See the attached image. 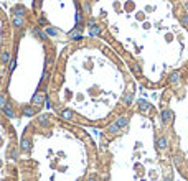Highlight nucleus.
Instances as JSON below:
<instances>
[{"label":"nucleus","mask_w":188,"mask_h":181,"mask_svg":"<svg viewBox=\"0 0 188 181\" xmlns=\"http://www.w3.org/2000/svg\"><path fill=\"white\" fill-rule=\"evenodd\" d=\"M132 100H134V91L129 89L124 96H122V104H124L125 107H130L132 106Z\"/></svg>","instance_id":"nucleus-7"},{"label":"nucleus","mask_w":188,"mask_h":181,"mask_svg":"<svg viewBox=\"0 0 188 181\" xmlns=\"http://www.w3.org/2000/svg\"><path fill=\"white\" fill-rule=\"evenodd\" d=\"M137 107H139V110H140V112H149V110H150V104L147 102L145 99H140V100H139V102H137Z\"/></svg>","instance_id":"nucleus-10"},{"label":"nucleus","mask_w":188,"mask_h":181,"mask_svg":"<svg viewBox=\"0 0 188 181\" xmlns=\"http://www.w3.org/2000/svg\"><path fill=\"white\" fill-rule=\"evenodd\" d=\"M86 181H99V178H97L96 175H92V176H89V178L86 179Z\"/></svg>","instance_id":"nucleus-15"},{"label":"nucleus","mask_w":188,"mask_h":181,"mask_svg":"<svg viewBox=\"0 0 188 181\" xmlns=\"http://www.w3.org/2000/svg\"><path fill=\"white\" fill-rule=\"evenodd\" d=\"M180 23H182L183 26H186V28H188V13L180 15Z\"/></svg>","instance_id":"nucleus-12"},{"label":"nucleus","mask_w":188,"mask_h":181,"mask_svg":"<svg viewBox=\"0 0 188 181\" xmlns=\"http://www.w3.org/2000/svg\"><path fill=\"white\" fill-rule=\"evenodd\" d=\"M160 120L163 125H167V124H172L173 122V112L170 110V109H163L160 112Z\"/></svg>","instance_id":"nucleus-4"},{"label":"nucleus","mask_w":188,"mask_h":181,"mask_svg":"<svg viewBox=\"0 0 188 181\" xmlns=\"http://www.w3.org/2000/svg\"><path fill=\"white\" fill-rule=\"evenodd\" d=\"M130 68H132V71L136 72V74H140V68H139V66H136V64H132Z\"/></svg>","instance_id":"nucleus-13"},{"label":"nucleus","mask_w":188,"mask_h":181,"mask_svg":"<svg viewBox=\"0 0 188 181\" xmlns=\"http://www.w3.org/2000/svg\"><path fill=\"white\" fill-rule=\"evenodd\" d=\"M129 115L127 114H122V115H119V117H117V120H116V124L117 125H119V128H125L129 125Z\"/></svg>","instance_id":"nucleus-8"},{"label":"nucleus","mask_w":188,"mask_h":181,"mask_svg":"<svg viewBox=\"0 0 188 181\" xmlns=\"http://www.w3.org/2000/svg\"><path fill=\"white\" fill-rule=\"evenodd\" d=\"M89 30V36H97V35H101V31H103V28H101V25H94V26H91V28H88Z\"/></svg>","instance_id":"nucleus-11"},{"label":"nucleus","mask_w":188,"mask_h":181,"mask_svg":"<svg viewBox=\"0 0 188 181\" xmlns=\"http://www.w3.org/2000/svg\"><path fill=\"white\" fill-rule=\"evenodd\" d=\"M74 117H76V114H74L73 109L61 107V110H60V119L61 120H64V122H71V120H74Z\"/></svg>","instance_id":"nucleus-2"},{"label":"nucleus","mask_w":188,"mask_h":181,"mask_svg":"<svg viewBox=\"0 0 188 181\" xmlns=\"http://www.w3.org/2000/svg\"><path fill=\"white\" fill-rule=\"evenodd\" d=\"M180 79H182V74H180V71H173V72L168 76V82H170V84H178Z\"/></svg>","instance_id":"nucleus-9"},{"label":"nucleus","mask_w":188,"mask_h":181,"mask_svg":"<svg viewBox=\"0 0 188 181\" xmlns=\"http://www.w3.org/2000/svg\"><path fill=\"white\" fill-rule=\"evenodd\" d=\"M31 150V138L27 135L22 137V140H20V151H23V153H30Z\"/></svg>","instance_id":"nucleus-3"},{"label":"nucleus","mask_w":188,"mask_h":181,"mask_svg":"<svg viewBox=\"0 0 188 181\" xmlns=\"http://www.w3.org/2000/svg\"><path fill=\"white\" fill-rule=\"evenodd\" d=\"M173 162H175V165H180L182 163V156H173Z\"/></svg>","instance_id":"nucleus-14"},{"label":"nucleus","mask_w":188,"mask_h":181,"mask_svg":"<svg viewBox=\"0 0 188 181\" xmlns=\"http://www.w3.org/2000/svg\"><path fill=\"white\" fill-rule=\"evenodd\" d=\"M167 148H168V137H165V135L157 137V150L163 151V150H167Z\"/></svg>","instance_id":"nucleus-5"},{"label":"nucleus","mask_w":188,"mask_h":181,"mask_svg":"<svg viewBox=\"0 0 188 181\" xmlns=\"http://www.w3.org/2000/svg\"><path fill=\"white\" fill-rule=\"evenodd\" d=\"M163 181H172V175H167L165 178H163Z\"/></svg>","instance_id":"nucleus-16"},{"label":"nucleus","mask_w":188,"mask_h":181,"mask_svg":"<svg viewBox=\"0 0 188 181\" xmlns=\"http://www.w3.org/2000/svg\"><path fill=\"white\" fill-rule=\"evenodd\" d=\"M185 10L188 12V0H186V2H185Z\"/></svg>","instance_id":"nucleus-17"},{"label":"nucleus","mask_w":188,"mask_h":181,"mask_svg":"<svg viewBox=\"0 0 188 181\" xmlns=\"http://www.w3.org/2000/svg\"><path fill=\"white\" fill-rule=\"evenodd\" d=\"M13 18L12 12L0 3V87L5 81V72H9V63L13 51Z\"/></svg>","instance_id":"nucleus-1"},{"label":"nucleus","mask_w":188,"mask_h":181,"mask_svg":"<svg viewBox=\"0 0 188 181\" xmlns=\"http://www.w3.org/2000/svg\"><path fill=\"white\" fill-rule=\"evenodd\" d=\"M121 130L122 128H119V125H117L116 122H112V124H109L107 127H106V134H107L109 137H114V135H119L121 134Z\"/></svg>","instance_id":"nucleus-6"}]
</instances>
